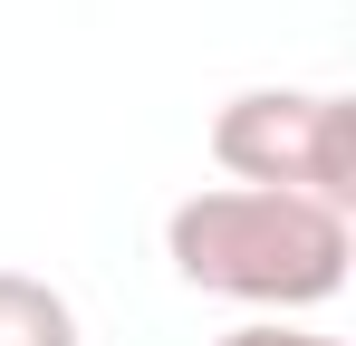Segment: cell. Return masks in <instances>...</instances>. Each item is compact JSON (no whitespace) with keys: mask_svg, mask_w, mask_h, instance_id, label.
Instances as JSON below:
<instances>
[{"mask_svg":"<svg viewBox=\"0 0 356 346\" xmlns=\"http://www.w3.org/2000/svg\"><path fill=\"white\" fill-rule=\"evenodd\" d=\"M347 250L356 231L327 202H298V192H183L164 212V260L183 288H212L241 308H318L347 288Z\"/></svg>","mask_w":356,"mask_h":346,"instance_id":"obj_1","label":"cell"},{"mask_svg":"<svg viewBox=\"0 0 356 346\" xmlns=\"http://www.w3.org/2000/svg\"><path fill=\"white\" fill-rule=\"evenodd\" d=\"M212 164L241 192H298V202H356V106L337 87H241L212 115Z\"/></svg>","mask_w":356,"mask_h":346,"instance_id":"obj_2","label":"cell"},{"mask_svg":"<svg viewBox=\"0 0 356 346\" xmlns=\"http://www.w3.org/2000/svg\"><path fill=\"white\" fill-rule=\"evenodd\" d=\"M0 346H87L77 337V308L29 270H0Z\"/></svg>","mask_w":356,"mask_h":346,"instance_id":"obj_3","label":"cell"},{"mask_svg":"<svg viewBox=\"0 0 356 346\" xmlns=\"http://www.w3.org/2000/svg\"><path fill=\"white\" fill-rule=\"evenodd\" d=\"M222 346H337V337H308V327H280V318H260V327H232Z\"/></svg>","mask_w":356,"mask_h":346,"instance_id":"obj_4","label":"cell"}]
</instances>
